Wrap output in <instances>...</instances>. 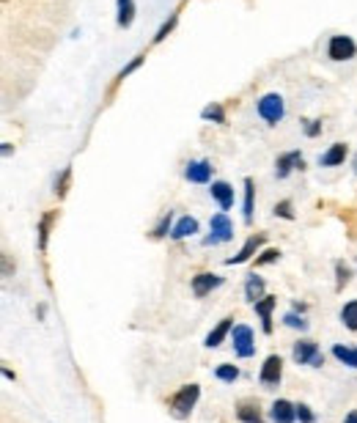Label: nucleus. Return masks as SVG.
Instances as JSON below:
<instances>
[{"mask_svg": "<svg viewBox=\"0 0 357 423\" xmlns=\"http://www.w3.org/2000/svg\"><path fill=\"white\" fill-rule=\"evenodd\" d=\"M140 61H143V58H132V63H130V66H124V69H121V75H118V80H124V77H127V75H132V72H135V69L140 66Z\"/></svg>", "mask_w": 357, "mask_h": 423, "instance_id": "obj_35", "label": "nucleus"}, {"mask_svg": "<svg viewBox=\"0 0 357 423\" xmlns=\"http://www.w3.org/2000/svg\"><path fill=\"white\" fill-rule=\"evenodd\" d=\"M212 198L220 204V209L228 212L234 207V190H231V184L228 182H212Z\"/></svg>", "mask_w": 357, "mask_h": 423, "instance_id": "obj_12", "label": "nucleus"}, {"mask_svg": "<svg viewBox=\"0 0 357 423\" xmlns=\"http://www.w3.org/2000/svg\"><path fill=\"white\" fill-rule=\"evenodd\" d=\"M168 229H170V212L162 217V220H160V223H157V229L151 231V236H154V239H162V236L168 234Z\"/></svg>", "mask_w": 357, "mask_h": 423, "instance_id": "obj_27", "label": "nucleus"}, {"mask_svg": "<svg viewBox=\"0 0 357 423\" xmlns=\"http://www.w3.org/2000/svg\"><path fill=\"white\" fill-rule=\"evenodd\" d=\"M283 377V360L281 355H269L262 365V374H259V380L262 385H278Z\"/></svg>", "mask_w": 357, "mask_h": 423, "instance_id": "obj_7", "label": "nucleus"}, {"mask_svg": "<svg viewBox=\"0 0 357 423\" xmlns=\"http://www.w3.org/2000/svg\"><path fill=\"white\" fill-rule=\"evenodd\" d=\"M3 3H9V0H3Z\"/></svg>", "mask_w": 357, "mask_h": 423, "instance_id": "obj_39", "label": "nucleus"}, {"mask_svg": "<svg viewBox=\"0 0 357 423\" xmlns=\"http://www.w3.org/2000/svg\"><path fill=\"white\" fill-rule=\"evenodd\" d=\"M336 272H338V291H341V288L349 283V275H352V272H349V267H346L343 261H338V264H336Z\"/></svg>", "mask_w": 357, "mask_h": 423, "instance_id": "obj_33", "label": "nucleus"}, {"mask_svg": "<svg viewBox=\"0 0 357 423\" xmlns=\"http://www.w3.org/2000/svg\"><path fill=\"white\" fill-rule=\"evenodd\" d=\"M278 258H281V250H264L262 256H259V258H256V264H259V267H262V264H272V261H278Z\"/></svg>", "mask_w": 357, "mask_h": 423, "instance_id": "obj_29", "label": "nucleus"}, {"mask_svg": "<svg viewBox=\"0 0 357 423\" xmlns=\"http://www.w3.org/2000/svg\"><path fill=\"white\" fill-rule=\"evenodd\" d=\"M327 53L333 61H349V58L357 56V44L352 36H333L330 38V47H327Z\"/></svg>", "mask_w": 357, "mask_h": 423, "instance_id": "obj_5", "label": "nucleus"}, {"mask_svg": "<svg viewBox=\"0 0 357 423\" xmlns=\"http://www.w3.org/2000/svg\"><path fill=\"white\" fill-rule=\"evenodd\" d=\"M264 288H267L264 286V278H259V275H250V278H247V283H244V297L256 306L259 300H264Z\"/></svg>", "mask_w": 357, "mask_h": 423, "instance_id": "obj_17", "label": "nucleus"}, {"mask_svg": "<svg viewBox=\"0 0 357 423\" xmlns=\"http://www.w3.org/2000/svg\"><path fill=\"white\" fill-rule=\"evenodd\" d=\"M192 234H198V220H195V217H182V220L173 226V231H170L173 239H187Z\"/></svg>", "mask_w": 357, "mask_h": 423, "instance_id": "obj_16", "label": "nucleus"}, {"mask_svg": "<svg viewBox=\"0 0 357 423\" xmlns=\"http://www.w3.org/2000/svg\"><path fill=\"white\" fill-rule=\"evenodd\" d=\"M69 179H72V168H63L61 179L56 182V192H58V195H63V192H66V187H69Z\"/></svg>", "mask_w": 357, "mask_h": 423, "instance_id": "obj_31", "label": "nucleus"}, {"mask_svg": "<svg viewBox=\"0 0 357 423\" xmlns=\"http://www.w3.org/2000/svg\"><path fill=\"white\" fill-rule=\"evenodd\" d=\"M198 396H201V387L198 385H185V387H179V393H173L168 399V409L173 418H179V421H185L190 412H192V407L198 402Z\"/></svg>", "mask_w": 357, "mask_h": 423, "instance_id": "obj_1", "label": "nucleus"}, {"mask_svg": "<svg viewBox=\"0 0 357 423\" xmlns=\"http://www.w3.org/2000/svg\"><path fill=\"white\" fill-rule=\"evenodd\" d=\"M234 352L239 357H253L256 355V344H253V330L244 325L234 327Z\"/></svg>", "mask_w": 357, "mask_h": 423, "instance_id": "obj_6", "label": "nucleus"}, {"mask_svg": "<svg viewBox=\"0 0 357 423\" xmlns=\"http://www.w3.org/2000/svg\"><path fill=\"white\" fill-rule=\"evenodd\" d=\"M209 229H212V236L207 239V245H217V242H228L231 236H234V226H231V220H228V214H214L212 217V223H209Z\"/></svg>", "mask_w": 357, "mask_h": 423, "instance_id": "obj_4", "label": "nucleus"}, {"mask_svg": "<svg viewBox=\"0 0 357 423\" xmlns=\"http://www.w3.org/2000/svg\"><path fill=\"white\" fill-rule=\"evenodd\" d=\"M201 118L217 121V124H226V110H223V105H209V108L201 110Z\"/></svg>", "mask_w": 357, "mask_h": 423, "instance_id": "obj_23", "label": "nucleus"}, {"mask_svg": "<svg viewBox=\"0 0 357 423\" xmlns=\"http://www.w3.org/2000/svg\"><path fill=\"white\" fill-rule=\"evenodd\" d=\"M53 212H47L44 217H41V223H38V248L44 250L47 248V234H50V223H53Z\"/></svg>", "mask_w": 357, "mask_h": 423, "instance_id": "obj_24", "label": "nucleus"}, {"mask_svg": "<svg viewBox=\"0 0 357 423\" xmlns=\"http://www.w3.org/2000/svg\"><path fill=\"white\" fill-rule=\"evenodd\" d=\"M341 322L349 327V330H357V300L346 303L343 310H341Z\"/></svg>", "mask_w": 357, "mask_h": 423, "instance_id": "obj_22", "label": "nucleus"}, {"mask_svg": "<svg viewBox=\"0 0 357 423\" xmlns=\"http://www.w3.org/2000/svg\"><path fill=\"white\" fill-rule=\"evenodd\" d=\"M294 168H302V154L300 152H286L278 157V162H275V173L286 179L289 173L294 171Z\"/></svg>", "mask_w": 357, "mask_h": 423, "instance_id": "obj_11", "label": "nucleus"}, {"mask_svg": "<svg viewBox=\"0 0 357 423\" xmlns=\"http://www.w3.org/2000/svg\"><path fill=\"white\" fill-rule=\"evenodd\" d=\"M333 355H336V357H338L343 365H349V368H357V349H352V346L336 344V346H333Z\"/></svg>", "mask_w": 357, "mask_h": 423, "instance_id": "obj_19", "label": "nucleus"}, {"mask_svg": "<svg viewBox=\"0 0 357 423\" xmlns=\"http://www.w3.org/2000/svg\"><path fill=\"white\" fill-rule=\"evenodd\" d=\"M220 283H223L220 275H214V272H201V275L192 278V294H195V297H207L209 291L217 288Z\"/></svg>", "mask_w": 357, "mask_h": 423, "instance_id": "obj_8", "label": "nucleus"}, {"mask_svg": "<svg viewBox=\"0 0 357 423\" xmlns=\"http://www.w3.org/2000/svg\"><path fill=\"white\" fill-rule=\"evenodd\" d=\"M297 418H300L302 423H314L316 418H314V412H311V407L308 404H297Z\"/></svg>", "mask_w": 357, "mask_h": 423, "instance_id": "obj_34", "label": "nucleus"}, {"mask_svg": "<svg viewBox=\"0 0 357 423\" xmlns=\"http://www.w3.org/2000/svg\"><path fill=\"white\" fill-rule=\"evenodd\" d=\"M355 173H357V157H355Z\"/></svg>", "mask_w": 357, "mask_h": 423, "instance_id": "obj_38", "label": "nucleus"}, {"mask_svg": "<svg viewBox=\"0 0 357 423\" xmlns=\"http://www.w3.org/2000/svg\"><path fill=\"white\" fill-rule=\"evenodd\" d=\"M297 418V404L286 402V399H278L272 404V421L275 423H291Z\"/></svg>", "mask_w": 357, "mask_h": 423, "instance_id": "obj_13", "label": "nucleus"}, {"mask_svg": "<svg viewBox=\"0 0 357 423\" xmlns=\"http://www.w3.org/2000/svg\"><path fill=\"white\" fill-rule=\"evenodd\" d=\"M237 418L242 423H264L259 407H253V404H242V407L237 409Z\"/></svg>", "mask_w": 357, "mask_h": 423, "instance_id": "obj_21", "label": "nucleus"}, {"mask_svg": "<svg viewBox=\"0 0 357 423\" xmlns=\"http://www.w3.org/2000/svg\"><path fill=\"white\" fill-rule=\"evenodd\" d=\"M346 152H349V149H346V143H336V146H330V152L321 154L319 162L324 165V168H333V165H341V162L346 160Z\"/></svg>", "mask_w": 357, "mask_h": 423, "instance_id": "obj_15", "label": "nucleus"}, {"mask_svg": "<svg viewBox=\"0 0 357 423\" xmlns=\"http://www.w3.org/2000/svg\"><path fill=\"white\" fill-rule=\"evenodd\" d=\"M264 239H267L264 234H253V236H250V239L244 242V248L239 250V253H237L234 258H228L226 264H228V267H234V264H244L247 258H253V253H256V250L262 248V245H264Z\"/></svg>", "mask_w": 357, "mask_h": 423, "instance_id": "obj_10", "label": "nucleus"}, {"mask_svg": "<svg viewBox=\"0 0 357 423\" xmlns=\"http://www.w3.org/2000/svg\"><path fill=\"white\" fill-rule=\"evenodd\" d=\"M275 214L283 217V220H294V212H291V201H281L278 207H275Z\"/></svg>", "mask_w": 357, "mask_h": 423, "instance_id": "obj_32", "label": "nucleus"}, {"mask_svg": "<svg viewBox=\"0 0 357 423\" xmlns=\"http://www.w3.org/2000/svg\"><path fill=\"white\" fill-rule=\"evenodd\" d=\"M253 217V179H244V220Z\"/></svg>", "mask_w": 357, "mask_h": 423, "instance_id": "obj_26", "label": "nucleus"}, {"mask_svg": "<svg viewBox=\"0 0 357 423\" xmlns=\"http://www.w3.org/2000/svg\"><path fill=\"white\" fill-rule=\"evenodd\" d=\"M305 132L311 135V137H314V135H319V121H308V127H305Z\"/></svg>", "mask_w": 357, "mask_h": 423, "instance_id": "obj_36", "label": "nucleus"}, {"mask_svg": "<svg viewBox=\"0 0 357 423\" xmlns=\"http://www.w3.org/2000/svg\"><path fill=\"white\" fill-rule=\"evenodd\" d=\"M343 423H357V409H352V412L346 415V421H343Z\"/></svg>", "mask_w": 357, "mask_h": 423, "instance_id": "obj_37", "label": "nucleus"}, {"mask_svg": "<svg viewBox=\"0 0 357 423\" xmlns=\"http://www.w3.org/2000/svg\"><path fill=\"white\" fill-rule=\"evenodd\" d=\"M231 325H234V319H231V316H226V319H223L220 325H217V327H214V330H212V333H209V335H207V341H204V344H207L209 349H214V346H220V344H223V338H226V335H228V330H231Z\"/></svg>", "mask_w": 357, "mask_h": 423, "instance_id": "obj_18", "label": "nucleus"}, {"mask_svg": "<svg viewBox=\"0 0 357 423\" xmlns=\"http://www.w3.org/2000/svg\"><path fill=\"white\" fill-rule=\"evenodd\" d=\"M259 115L267 124H278L283 118V99L278 94H267L259 99Z\"/></svg>", "mask_w": 357, "mask_h": 423, "instance_id": "obj_3", "label": "nucleus"}, {"mask_svg": "<svg viewBox=\"0 0 357 423\" xmlns=\"http://www.w3.org/2000/svg\"><path fill=\"white\" fill-rule=\"evenodd\" d=\"M217 380H223V382H234L237 377H239V368L237 365H228V363H223V365H217Z\"/></svg>", "mask_w": 357, "mask_h": 423, "instance_id": "obj_25", "label": "nucleus"}, {"mask_svg": "<svg viewBox=\"0 0 357 423\" xmlns=\"http://www.w3.org/2000/svg\"><path fill=\"white\" fill-rule=\"evenodd\" d=\"M132 19H135V3L132 0H118V25L130 28Z\"/></svg>", "mask_w": 357, "mask_h": 423, "instance_id": "obj_20", "label": "nucleus"}, {"mask_svg": "<svg viewBox=\"0 0 357 423\" xmlns=\"http://www.w3.org/2000/svg\"><path fill=\"white\" fill-rule=\"evenodd\" d=\"M291 357H294L300 365H314V368H321V365H324V357H321L316 341H308V338L294 344V349H291Z\"/></svg>", "mask_w": 357, "mask_h": 423, "instance_id": "obj_2", "label": "nucleus"}, {"mask_svg": "<svg viewBox=\"0 0 357 423\" xmlns=\"http://www.w3.org/2000/svg\"><path fill=\"white\" fill-rule=\"evenodd\" d=\"M278 306V297H264V300H259L256 303V313L262 316V327L264 333H272V308Z\"/></svg>", "mask_w": 357, "mask_h": 423, "instance_id": "obj_14", "label": "nucleus"}, {"mask_svg": "<svg viewBox=\"0 0 357 423\" xmlns=\"http://www.w3.org/2000/svg\"><path fill=\"white\" fill-rule=\"evenodd\" d=\"M283 322H286V327H294V330H305V327H308V322H305L302 316H297V313H286Z\"/></svg>", "mask_w": 357, "mask_h": 423, "instance_id": "obj_28", "label": "nucleus"}, {"mask_svg": "<svg viewBox=\"0 0 357 423\" xmlns=\"http://www.w3.org/2000/svg\"><path fill=\"white\" fill-rule=\"evenodd\" d=\"M176 22H179V17H176V14H170L168 22H165V25H162V28L157 31V36H154V41H162V38H165V36L170 33V31H173V25H176Z\"/></svg>", "mask_w": 357, "mask_h": 423, "instance_id": "obj_30", "label": "nucleus"}, {"mask_svg": "<svg viewBox=\"0 0 357 423\" xmlns=\"http://www.w3.org/2000/svg\"><path fill=\"white\" fill-rule=\"evenodd\" d=\"M185 176H187V182H192V184H207L209 179H212V165H209L207 160H192V162H187Z\"/></svg>", "mask_w": 357, "mask_h": 423, "instance_id": "obj_9", "label": "nucleus"}]
</instances>
